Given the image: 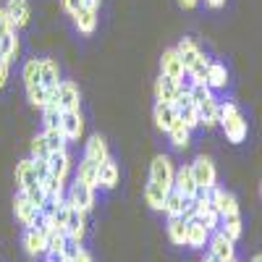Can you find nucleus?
Masks as SVG:
<instances>
[{"instance_id": "30", "label": "nucleus", "mask_w": 262, "mask_h": 262, "mask_svg": "<svg viewBox=\"0 0 262 262\" xmlns=\"http://www.w3.org/2000/svg\"><path fill=\"white\" fill-rule=\"evenodd\" d=\"M24 86H34V84H42V58H32L24 63Z\"/></svg>"}, {"instance_id": "36", "label": "nucleus", "mask_w": 262, "mask_h": 262, "mask_svg": "<svg viewBox=\"0 0 262 262\" xmlns=\"http://www.w3.org/2000/svg\"><path fill=\"white\" fill-rule=\"evenodd\" d=\"M60 118H63V111L55 102H48L45 107H42V121H45V128H60Z\"/></svg>"}, {"instance_id": "22", "label": "nucleus", "mask_w": 262, "mask_h": 262, "mask_svg": "<svg viewBox=\"0 0 262 262\" xmlns=\"http://www.w3.org/2000/svg\"><path fill=\"white\" fill-rule=\"evenodd\" d=\"M165 134L170 137V144L173 147H179V149H186L189 147V142H191V131L184 126V121L181 118H176L170 123V128L165 131Z\"/></svg>"}, {"instance_id": "28", "label": "nucleus", "mask_w": 262, "mask_h": 262, "mask_svg": "<svg viewBox=\"0 0 262 262\" xmlns=\"http://www.w3.org/2000/svg\"><path fill=\"white\" fill-rule=\"evenodd\" d=\"M168 238L176 247H186V221L179 217H168Z\"/></svg>"}, {"instance_id": "34", "label": "nucleus", "mask_w": 262, "mask_h": 262, "mask_svg": "<svg viewBox=\"0 0 262 262\" xmlns=\"http://www.w3.org/2000/svg\"><path fill=\"white\" fill-rule=\"evenodd\" d=\"M184 207H186V200H184V196L176 191V189H170L168 194H165V215L168 217H179L181 212H184Z\"/></svg>"}, {"instance_id": "41", "label": "nucleus", "mask_w": 262, "mask_h": 262, "mask_svg": "<svg viewBox=\"0 0 262 262\" xmlns=\"http://www.w3.org/2000/svg\"><path fill=\"white\" fill-rule=\"evenodd\" d=\"M48 155H50V147H48V142H45V137H34L32 139V160H48Z\"/></svg>"}, {"instance_id": "2", "label": "nucleus", "mask_w": 262, "mask_h": 262, "mask_svg": "<svg viewBox=\"0 0 262 262\" xmlns=\"http://www.w3.org/2000/svg\"><path fill=\"white\" fill-rule=\"evenodd\" d=\"M48 102H55L60 111H79V102H81V95H79V86L69 79H60L55 92H50V100Z\"/></svg>"}, {"instance_id": "27", "label": "nucleus", "mask_w": 262, "mask_h": 262, "mask_svg": "<svg viewBox=\"0 0 262 262\" xmlns=\"http://www.w3.org/2000/svg\"><path fill=\"white\" fill-rule=\"evenodd\" d=\"M39 186H42V191H45V196L53 202V205H60L63 202V179H58V176H50L48 179H42L39 181Z\"/></svg>"}, {"instance_id": "3", "label": "nucleus", "mask_w": 262, "mask_h": 262, "mask_svg": "<svg viewBox=\"0 0 262 262\" xmlns=\"http://www.w3.org/2000/svg\"><path fill=\"white\" fill-rule=\"evenodd\" d=\"M173 179H176V168H173L170 158L158 155L155 160H152V165H149V181L158 184V186L168 194V191L173 189Z\"/></svg>"}, {"instance_id": "26", "label": "nucleus", "mask_w": 262, "mask_h": 262, "mask_svg": "<svg viewBox=\"0 0 262 262\" xmlns=\"http://www.w3.org/2000/svg\"><path fill=\"white\" fill-rule=\"evenodd\" d=\"M226 84H228L226 66L210 60V66H207V86H210V90H226Z\"/></svg>"}, {"instance_id": "20", "label": "nucleus", "mask_w": 262, "mask_h": 262, "mask_svg": "<svg viewBox=\"0 0 262 262\" xmlns=\"http://www.w3.org/2000/svg\"><path fill=\"white\" fill-rule=\"evenodd\" d=\"M34 184H37V173H34L32 158H29V160H21V163L16 165V189H18V191H27V189L34 186Z\"/></svg>"}, {"instance_id": "29", "label": "nucleus", "mask_w": 262, "mask_h": 262, "mask_svg": "<svg viewBox=\"0 0 262 262\" xmlns=\"http://www.w3.org/2000/svg\"><path fill=\"white\" fill-rule=\"evenodd\" d=\"M200 126H205V128L217 126V102H215V97H207L200 105Z\"/></svg>"}, {"instance_id": "51", "label": "nucleus", "mask_w": 262, "mask_h": 262, "mask_svg": "<svg viewBox=\"0 0 262 262\" xmlns=\"http://www.w3.org/2000/svg\"><path fill=\"white\" fill-rule=\"evenodd\" d=\"M205 3H207L210 8H221V6H226V0H205Z\"/></svg>"}, {"instance_id": "14", "label": "nucleus", "mask_w": 262, "mask_h": 262, "mask_svg": "<svg viewBox=\"0 0 262 262\" xmlns=\"http://www.w3.org/2000/svg\"><path fill=\"white\" fill-rule=\"evenodd\" d=\"M3 8L8 13V21H11L13 29L27 27V21H29V3H27V0H8Z\"/></svg>"}, {"instance_id": "40", "label": "nucleus", "mask_w": 262, "mask_h": 262, "mask_svg": "<svg viewBox=\"0 0 262 262\" xmlns=\"http://www.w3.org/2000/svg\"><path fill=\"white\" fill-rule=\"evenodd\" d=\"M189 97H191V102H194L196 107H200L207 97H212V90H210L207 84H191V86H189Z\"/></svg>"}, {"instance_id": "38", "label": "nucleus", "mask_w": 262, "mask_h": 262, "mask_svg": "<svg viewBox=\"0 0 262 262\" xmlns=\"http://www.w3.org/2000/svg\"><path fill=\"white\" fill-rule=\"evenodd\" d=\"M179 118L184 121V126H186L189 131H194L196 126H200V107H196V105L181 107V111H179Z\"/></svg>"}, {"instance_id": "42", "label": "nucleus", "mask_w": 262, "mask_h": 262, "mask_svg": "<svg viewBox=\"0 0 262 262\" xmlns=\"http://www.w3.org/2000/svg\"><path fill=\"white\" fill-rule=\"evenodd\" d=\"M200 221L205 223V228L212 233V231H217V228H221V215H217L215 210H210V212H205L202 217H200Z\"/></svg>"}, {"instance_id": "31", "label": "nucleus", "mask_w": 262, "mask_h": 262, "mask_svg": "<svg viewBox=\"0 0 262 262\" xmlns=\"http://www.w3.org/2000/svg\"><path fill=\"white\" fill-rule=\"evenodd\" d=\"M97 170H100V165L97 163H92V160H81L79 163V173H76V181H81V184H86V186H97Z\"/></svg>"}, {"instance_id": "55", "label": "nucleus", "mask_w": 262, "mask_h": 262, "mask_svg": "<svg viewBox=\"0 0 262 262\" xmlns=\"http://www.w3.org/2000/svg\"><path fill=\"white\" fill-rule=\"evenodd\" d=\"M259 196H262V184H259Z\"/></svg>"}, {"instance_id": "48", "label": "nucleus", "mask_w": 262, "mask_h": 262, "mask_svg": "<svg viewBox=\"0 0 262 262\" xmlns=\"http://www.w3.org/2000/svg\"><path fill=\"white\" fill-rule=\"evenodd\" d=\"M74 262H92V254L86 252V249H81L79 247V252H76V257H74Z\"/></svg>"}, {"instance_id": "49", "label": "nucleus", "mask_w": 262, "mask_h": 262, "mask_svg": "<svg viewBox=\"0 0 262 262\" xmlns=\"http://www.w3.org/2000/svg\"><path fill=\"white\" fill-rule=\"evenodd\" d=\"M81 6L90 8V11H97L100 8V0H81Z\"/></svg>"}, {"instance_id": "52", "label": "nucleus", "mask_w": 262, "mask_h": 262, "mask_svg": "<svg viewBox=\"0 0 262 262\" xmlns=\"http://www.w3.org/2000/svg\"><path fill=\"white\" fill-rule=\"evenodd\" d=\"M202 262H221V259H217V257H212V254H207V257H205Z\"/></svg>"}, {"instance_id": "47", "label": "nucleus", "mask_w": 262, "mask_h": 262, "mask_svg": "<svg viewBox=\"0 0 262 262\" xmlns=\"http://www.w3.org/2000/svg\"><path fill=\"white\" fill-rule=\"evenodd\" d=\"M8 63L11 60H6L3 55H0V90L6 86V79H8Z\"/></svg>"}, {"instance_id": "53", "label": "nucleus", "mask_w": 262, "mask_h": 262, "mask_svg": "<svg viewBox=\"0 0 262 262\" xmlns=\"http://www.w3.org/2000/svg\"><path fill=\"white\" fill-rule=\"evenodd\" d=\"M249 262H262V254H254V257H252Z\"/></svg>"}, {"instance_id": "54", "label": "nucleus", "mask_w": 262, "mask_h": 262, "mask_svg": "<svg viewBox=\"0 0 262 262\" xmlns=\"http://www.w3.org/2000/svg\"><path fill=\"white\" fill-rule=\"evenodd\" d=\"M228 262H238V259H236V257H233V259H228Z\"/></svg>"}, {"instance_id": "4", "label": "nucleus", "mask_w": 262, "mask_h": 262, "mask_svg": "<svg viewBox=\"0 0 262 262\" xmlns=\"http://www.w3.org/2000/svg\"><path fill=\"white\" fill-rule=\"evenodd\" d=\"M191 173H194V181H196V186H200V189H215L217 184V170H215V165H212V160L210 158H205V155H200V158H196L191 165Z\"/></svg>"}, {"instance_id": "18", "label": "nucleus", "mask_w": 262, "mask_h": 262, "mask_svg": "<svg viewBox=\"0 0 262 262\" xmlns=\"http://www.w3.org/2000/svg\"><path fill=\"white\" fill-rule=\"evenodd\" d=\"M48 165H50V173L58 179L66 181V176H69V170H71V158H69V152L66 149H55L48 155Z\"/></svg>"}, {"instance_id": "5", "label": "nucleus", "mask_w": 262, "mask_h": 262, "mask_svg": "<svg viewBox=\"0 0 262 262\" xmlns=\"http://www.w3.org/2000/svg\"><path fill=\"white\" fill-rule=\"evenodd\" d=\"M236 242H231V238L217 228V231H212L210 233V242H207V247H210V254L212 257H217L221 262H228V259H233L236 257V247H233Z\"/></svg>"}, {"instance_id": "19", "label": "nucleus", "mask_w": 262, "mask_h": 262, "mask_svg": "<svg viewBox=\"0 0 262 262\" xmlns=\"http://www.w3.org/2000/svg\"><path fill=\"white\" fill-rule=\"evenodd\" d=\"M152 118H155V126L160 131H168L170 123L179 118V111L170 102H155V111H152Z\"/></svg>"}, {"instance_id": "24", "label": "nucleus", "mask_w": 262, "mask_h": 262, "mask_svg": "<svg viewBox=\"0 0 262 262\" xmlns=\"http://www.w3.org/2000/svg\"><path fill=\"white\" fill-rule=\"evenodd\" d=\"M176 50H179V55H181V63H184V69H186V71H189L191 66L200 60V55H202V50L196 48V42L189 39V37H184V39L179 42V48H176Z\"/></svg>"}, {"instance_id": "32", "label": "nucleus", "mask_w": 262, "mask_h": 262, "mask_svg": "<svg viewBox=\"0 0 262 262\" xmlns=\"http://www.w3.org/2000/svg\"><path fill=\"white\" fill-rule=\"evenodd\" d=\"M221 231L231 238V242H238L242 238V217H238V212L236 215H226V217H221Z\"/></svg>"}, {"instance_id": "6", "label": "nucleus", "mask_w": 262, "mask_h": 262, "mask_svg": "<svg viewBox=\"0 0 262 262\" xmlns=\"http://www.w3.org/2000/svg\"><path fill=\"white\" fill-rule=\"evenodd\" d=\"M13 212H16V217H18V221L24 223L27 228H32V226L39 223V210L32 205V200H29L24 191L16 194V200H13Z\"/></svg>"}, {"instance_id": "33", "label": "nucleus", "mask_w": 262, "mask_h": 262, "mask_svg": "<svg viewBox=\"0 0 262 262\" xmlns=\"http://www.w3.org/2000/svg\"><path fill=\"white\" fill-rule=\"evenodd\" d=\"M144 200H147V205H149L152 210H158V212L165 210V191H163L158 184L149 181V184L144 186Z\"/></svg>"}, {"instance_id": "11", "label": "nucleus", "mask_w": 262, "mask_h": 262, "mask_svg": "<svg viewBox=\"0 0 262 262\" xmlns=\"http://www.w3.org/2000/svg\"><path fill=\"white\" fill-rule=\"evenodd\" d=\"M69 202H71L76 210H81V212H90L92 205H95V189L86 186V184H81V181H76V184L71 186Z\"/></svg>"}, {"instance_id": "9", "label": "nucleus", "mask_w": 262, "mask_h": 262, "mask_svg": "<svg viewBox=\"0 0 262 262\" xmlns=\"http://www.w3.org/2000/svg\"><path fill=\"white\" fill-rule=\"evenodd\" d=\"M160 74L163 76H170V79H181V76H186V69H184V63H181V55H179V50L176 48H168L165 53H163V58H160Z\"/></svg>"}, {"instance_id": "13", "label": "nucleus", "mask_w": 262, "mask_h": 262, "mask_svg": "<svg viewBox=\"0 0 262 262\" xmlns=\"http://www.w3.org/2000/svg\"><path fill=\"white\" fill-rule=\"evenodd\" d=\"M207 242H210V231L205 228V223L200 221V217L189 221L186 223V247L202 249V247H207Z\"/></svg>"}, {"instance_id": "1", "label": "nucleus", "mask_w": 262, "mask_h": 262, "mask_svg": "<svg viewBox=\"0 0 262 262\" xmlns=\"http://www.w3.org/2000/svg\"><path fill=\"white\" fill-rule=\"evenodd\" d=\"M217 123L223 126L226 139L231 144H242L247 139V118L242 116V111H238L233 102L217 105Z\"/></svg>"}, {"instance_id": "35", "label": "nucleus", "mask_w": 262, "mask_h": 262, "mask_svg": "<svg viewBox=\"0 0 262 262\" xmlns=\"http://www.w3.org/2000/svg\"><path fill=\"white\" fill-rule=\"evenodd\" d=\"M18 53V37H16V29H8L3 37H0V55L6 60H13Z\"/></svg>"}, {"instance_id": "12", "label": "nucleus", "mask_w": 262, "mask_h": 262, "mask_svg": "<svg viewBox=\"0 0 262 262\" xmlns=\"http://www.w3.org/2000/svg\"><path fill=\"white\" fill-rule=\"evenodd\" d=\"M84 233H86V226H84V212L76 210L71 202H69V217H66V236L71 242L81 244L84 242Z\"/></svg>"}, {"instance_id": "16", "label": "nucleus", "mask_w": 262, "mask_h": 262, "mask_svg": "<svg viewBox=\"0 0 262 262\" xmlns=\"http://www.w3.org/2000/svg\"><path fill=\"white\" fill-rule=\"evenodd\" d=\"M179 92H181L179 81L160 74V79L155 81V100H158V102H170V105H173V100L179 97Z\"/></svg>"}, {"instance_id": "37", "label": "nucleus", "mask_w": 262, "mask_h": 262, "mask_svg": "<svg viewBox=\"0 0 262 262\" xmlns=\"http://www.w3.org/2000/svg\"><path fill=\"white\" fill-rule=\"evenodd\" d=\"M27 97H29V102L34 107H39V111H42V107L48 105V97L50 95H48V90L42 84H34V86H27Z\"/></svg>"}, {"instance_id": "39", "label": "nucleus", "mask_w": 262, "mask_h": 262, "mask_svg": "<svg viewBox=\"0 0 262 262\" xmlns=\"http://www.w3.org/2000/svg\"><path fill=\"white\" fill-rule=\"evenodd\" d=\"M42 137H45L50 152H55V149H66V142H69L60 128H45V134H42Z\"/></svg>"}, {"instance_id": "50", "label": "nucleus", "mask_w": 262, "mask_h": 262, "mask_svg": "<svg viewBox=\"0 0 262 262\" xmlns=\"http://www.w3.org/2000/svg\"><path fill=\"white\" fill-rule=\"evenodd\" d=\"M196 3H200V0H179V6H181V8H194Z\"/></svg>"}, {"instance_id": "21", "label": "nucleus", "mask_w": 262, "mask_h": 262, "mask_svg": "<svg viewBox=\"0 0 262 262\" xmlns=\"http://www.w3.org/2000/svg\"><path fill=\"white\" fill-rule=\"evenodd\" d=\"M58 81H60V69H58V63H55L53 58H42V86L48 90V95L55 92ZM48 100H50V97H48Z\"/></svg>"}, {"instance_id": "44", "label": "nucleus", "mask_w": 262, "mask_h": 262, "mask_svg": "<svg viewBox=\"0 0 262 262\" xmlns=\"http://www.w3.org/2000/svg\"><path fill=\"white\" fill-rule=\"evenodd\" d=\"M60 6H63V11H69L71 16H74L79 8H84V6H81V0H60Z\"/></svg>"}, {"instance_id": "25", "label": "nucleus", "mask_w": 262, "mask_h": 262, "mask_svg": "<svg viewBox=\"0 0 262 262\" xmlns=\"http://www.w3.org/2000/svg\"><path fill=\"white\" fill-rule=\"evenodd\" d=\"M74 24L81 34H92L97 29V11H90V8H79L74 13Z\"/></svg>"}, {"instance_id": "45", "label": "nucleus", "mask_w": 262, "mask_h": 262, "mask_svg": "<svg viewBox=\"0 0 262 262\" xmlns=\"http://www.w3.org/2000/svg\"><path fill=\"white\" fill-rule=\"evenodd\" d=\"M8 29H13V27H11V21H8V13H6V8L0 6V37H3Z\"/></svg>"}, {"instance_id": "8", "label": "nucleus", "mask_w": 262, "mask_h": 262, "mask_svg": "<svg viewBox=\"0 0 262 262\" xmlns=\"http://www.w3.org/2000/svg\"><path fill=\"white\" fill-rule=\"evenodd\" d=\"M173 189H176V191L184 196V200H194V196L200 194V186H196L194 173H191L189 165H184V168L176 170V179H173Z\"/></svg>"}, {"instance_id": "15", "label": "nucleus", "mask_w": 262, "mask_h": 262, "mask_svg": "<svg viewBox=\"0 0 262 262\" xmlns=\"http://www.w3.org/2000/svg\"><path fill=\"white\" fill-rule=\"evenodd\" d=\"M60 131L66 134V139L74 142L81 137L84 131V121H81V113L79 111H63V118H60Z\"/></svg>"}, {"instance_id": "46", "label": "nucleus", "mask_w": 262, "mask_h": 262, "mask_svg": "<svg viewBox=\"0 0 262 262\" xmlns=\"http://www.w3.org/2000/svg\"><path fill=\"white\" fill-rule=\"evenodd\" d=\"M181 217H184L186 223H189V221H194V217H196V210H194V200H186V207H184Z\"/></svg>"}, {"instance_id": "23", "label": "nucleus", "mask_w": 262, "mask_h": 262, "mask_svg": "<svg viewBox=\"0 0 262 262\" xmlns=\"http://www.w3.org/2000/svg\"><path fill=\"white\" fill-rule=\"evenodd\" d=\"M118 184V165L107 158L105 163H100V170H97V186L102 189H113Z\"/></svg>"}, {"instance_id": "7", "label": "nucleus", "mask_w": 262, "mask_h": 262, "mask_svg": "<svg viewBox=\"0 0 262 262\" xmlns=\"http://www.w3.org/2000/svg\"><path fill=\"white\" fill-rule=\"evenodd\" d=\"M210 200H212V210L226 217V215H236L238 212V200L231 194V191H223V189H210Z\"/></svg>"}, {"instance_id": "17", "label": "nucleus", "mask_w": 262, "mask_h": 262, "mask_svg": "<svg viewBox=\"0 0 262 262\" xmlns=\"http://www.w3.org/2000/svg\"><path fill=\"white\" fill-rule=\"evenodd\" d=\"M84 158L86 160H92V163H105L107 158H111V152H107V142L100 137V134H95L90 142H86V147H84Z\"/></svg>"}, {"instance_id": "10", "label": "nucleus", "mask_w": 262, "mask_h": 262, "mask_svg": "<svg viewBox=\"0 0 262 262\" xmlns=\"http://www.w3.org/2000/svg\"><path fill=\"white\" fill-rule=\"evenodd\" d=\"M24 249L29 257H39V254H45L48 252V233L42 231L39 226H32L27 228L24 233Z\"/></svg>"}, {"instance_id": "43", "label": "nucleus", "mask_w": 262, "mask_h": 262, "mask_svg": "<svg viewBox=\"0 0 262 262\" xmlns=\"http://www.w3.org/2000/svg\"><path fill=\"white\" fill-rule=\"evenodd\" d=\"M32 163H34L37 181H42V179H48V176H50V165H48V160H32Z\"/></svg>"}]
</instances>
